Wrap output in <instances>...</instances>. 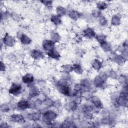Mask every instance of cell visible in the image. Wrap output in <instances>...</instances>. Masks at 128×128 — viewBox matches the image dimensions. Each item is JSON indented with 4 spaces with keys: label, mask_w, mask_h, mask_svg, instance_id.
<instances>
[{
    "label": "cell",
    "mask_w": 128,
    "mask_h": 128,
    "mask_svg": "<svg viewBox=\"0 0 128 128\" xmlns=\"http://www.w3.org/2000/svg\"><path fill=\"white\" fill-rule=\"evenodd\" d=\"M92 102L94 104L96 107L99 109H101L102 107V104L100 100L96 97H93L91 98Z\"/></svg>",
    "instance_id": "12"
},
{
    "label": "cell",
    "mask_w": 128,
    "mask_h": 128,
    "mask_svg": "<svg viewBox=\"0 0 128 128\" xmlns=\"http://www.w3.org/2000/svg\"><path fill=\"white\" fill-rule=\"evenodd\" d=\"M43 48L46 51H48V52L54 49L55 43L53 41L51 40H46L43 43Z\"/></svg>",
    "instance_id": "4"
},
{
    "label": "cell",
    "mask_w": 128,
    "mask_h": 128,
    "mask_svg": "<svg viewBox=\"0 0 128 128\" xmlns=\"http://www.w3.org/2000/svg\"><path fill=\"white\" fill-rule=\"evenodd\" d=\"M15 40L13 39L12 37L9 36L8 34L6 35L4 38V43H5L6 45L8 46H12L14 44Z\"/></svg>",
    "instance_id": "8"
},
{
    "label": "cell",
    "mask_w": 128,
    "mask_h": 128,
    "mask_svg": "<svg viewBox=\"0 0 128 128\" xmlns=\"http://www.w3.org/2000/svg\"><path fill=\"white\" fill-rule=\"evenodd\" d=\"M29 117L30 119L34 120V121H37L38 120H39L40 118V115L38 113L31 114L30 115V116Z\"/></svg>",
    "instance_id": "20"
},
{
    "label": "cell",
    "mask_w": 128,
    "mask_h": 128,
    "mask_svg": "<svg viewBox=\"0 0 128 128\" xmlns=\"http://www.w3.org/2000/svg\"><path fill=\"white\" fill-rule=\"evenodd\" d=\"M57 12L59 14V16H61V15H65L66 14V10L65 9L61 7H59L57 9Z\"/></svg>",
    "instance_id": "24"
},
{
    "label": "cell",
    "mask_w": 128,
    "mask_h": 128,
    "mask_svg": "<svg viewBox=\"0 0 128 128\" xmlns=\"http://www.w3.org/2000/svg\"><path fill=\"white\" fill-rule=\"evenodd\" d=\"M83 33L85 37L89 39L93 38L95 36V32L93 31V29H92L90 28H88L86 29H85Z\"/></svg>",
    "instance_id": "6"
},
{
    "label": "cell",
    "mask_w": 128,
    "mask_h": 128,
    "mask_svg": "<svg viewBox=\"0 0 128 128\" xmlns=\"http://www.w3.org/2000/svg\"><path fill=\"white\" fill-rule=\"evenodd\" d=\"M22 86L18 84H13L9 89V93L14 96H18L21 94Z\"/></svg>",
    "instance_id": "3"
},
{
    "label": "cell",
    "mask_w": 128,
    "mask_h": 128,
    "mask_svg": "<svg viewBox=\"0 0 128 128\" xmlns=\"http://www.w3.org/2000/svg\"><path fill=\"white\" fill-rule=\"evenodd\" d=\"M17 107L19 110H25L29 109V108H30V105L28 101L22 100L18 103Z\"/></svg>",
    "instance_id": "5"
},
{
    "label": "cell",
    "mask_w": 128,
    "mask_h": 128,
    "mask_svg": "<svg viewBox=\"0 0 128 128\" xmlns=\"http://www.w3.org/2000/svg\"><path fill=\"white\" fill-rule=\"evenodd\" d=\"M57 118V114L52 111H49L44 113L43 115V120L47 124L51 123L52 121H53Z\"/></svg>",
    "instance_id": "2"
},
{
    "label": "cell",
    "mask_w": 128,
    "mask_h": 128,
    "mask_svg": "<svg viewBox=\"0 0 128 128\" xmlns=\"http://www.w3.org/2000/svg\"><path fill=\"white\" fill-rule=\"evenodd\" d=\"M100 23L101 24V25H105L106 23H107V20L106 19H105V17H102L100 18Z\"/></svg>",
    "instance_id": "26"
},
{
    "label": "cell",
    "mask_w": 128,
    "mask_h": 128,
    "mask_svg": "<svg viewBox=\"0 0 128 128\" xmlns=\"http://www.w3.org/2000/svg\"><path fill=\"white\" fill-rule=\"evenodd\" d=\"M96 38L97 39V40L99 41V42L101 44L105 42L106 37L104 35H97L96 36Z\"/></svg>",
    "instance_id": "19"
},
{
    "label": "cell",
    "mask_w": 128,
    "mask_h": 128,
    "mask_svg": "<svg viewBox=\"0 0 128 128\" xmlns=\"http://www.w3.org/2000/svg\"><path fill=\"white\" fill-rule=\"evenodd\" d=\"M102 46V47L103 48V49L106 51H110L111 49V47H110V45L109 44H108V43H106V42H104V43L101 44Z\"/></svg>",
    "instance_id": "22"
},
{
    "label": "cell",
    "mask_w": 128,
    "mask_h": 128,
    "mask_svg": "<svg viewBox=\"0 0 128 128\" xmlns=\"http://www.w3.org/2000/svg\"><path fill=\"white\" fill-rule=\"evenodd\" d=\"M93 66V67L94 68V69H95L96 70H99V69H101V66H102V64L98 60H96L94 62Z\"/></svg>",
    "instance_id": "21"
},
{
    "label": "cell",
    "mask_w": 128,
    "mask_h": 128,
    "mask_svg": "<svg viewBox=\"0 0 128 128\" xmlns=\"http://www.w3.org/2000/svg\"><path fill=\"white\" fill-rule=\"evenodd\" d=\"M11 120L12 122L15 123H23L25 120L24 117L22 115L18 114L12 115L11 116Z\"/></svg>",
    "instance_id": "7"
},
{
    "label": "cell",
    "mask_w": 128,
    "mask_h": 128,
    "mask_svg": "<svg viewBox=\"0 0 128 128\" xmlns=\"http://www.w3.org/2000/svg\"><path fill=\"white\" fill-rule=\"evenodd\" d=\"M112 23L114 25H118L120 23V19L118 17H115L113 18V20L112 21Z\"/></svg>",
    "instance_id": "25"
},
{
    "label": "cell",
    "mask_w": 128,
    "mask_h": 128,
    "mask_svg": "<svg viewBox=\"0 0 128 128\" xmlns=\"http://www.w3.org/2000/svg\"><path fill=\"white\" fill-rule=\"evenodd\" d=\"M51 21L55 25H60L61 24V21L60 19V16L59 15L52 16L51 18Z\"/></svg>",
    "instance_id": "15"
},
{
    "label": "cell",
    "mask_w": 128,
    "mask_h": 128,
    "mask_svg": "<svg viewBox=\"0 0 128 128\" xmlns=\"http://www.w3.org/2000/svg\"><path fill=\"white\" fill-rule=\"evenodd\" d=\"M31 56L34 59H38L43 56V54L41 51L38 50H33L31 52Z\"/></svg>",
    "instance_id": "11"
},
{
    "label": "cell",
    "mask_w": 128,
    "mask_h": 128,
    "mask_svg": "<svg viewBox=\"0 0 128 128\" xmlns=\"http://www.w3.org/2000/svg\"><path fill=\"white\" fill-rule=\"evenodd\" d=\"M104 83V80L100 77H97L94 81V84L96 86L98 87H100L103 86Z\"/></svg>",
    "instance_id": "13"
},
{
    "label": "cell",
    "mask_w": 128,
    "mask_h": 128,
    "mask_svg": "<svg viewBox=\"0 0 128 128\" xmlns=\"http://www.w3.org/2000/svg\"><path fill=\"white\" fill-rule=\"evenodd\" d=\"M58 89L62 94L66 95L69 96L70 92V89L67 83L65 82H60L58 84Z\"/></svg>",
    "instance_id": "1"
},
{
    "label": "cell",
    "mask_w": 128,
    "mask_h": 128,
    "mask_svg": "<svg viewBox=\"0 0 128 128\" xmlns=\"http://www.w3.org/2000/svg\"><path fill=\"white\" fill-rule=\"evenodd\" d=\"M47 55L50 57H51L53 59H59L60 57V54L55 49L52 50L48 52Z\"/></svg>",
    "instance_id": "10"
},
{
    "label": "cell",
    "mask_w": 128,
    "mask_h": 128,
    "mask_svg": "<svg viewBox=\"0 0 128 128\" xmlns=\"http://www.w3.org/2000/svg\"><path fill=\"white\" fill-rule=\"evenodd\" d=\"M34 77L31 74H27L23 77L22 81L25 84H30L34 81Z\"/></svg>",
    "instance_id": "9"
},
{
    "label": "cell",
    "mask_w": 128,
    "mask_h": 128,
    "mask_svg": "<svg viewBox=\"0 0 128 128\" xmlns=\"http://www.w3.org/2000/svg\"><path fill=\"white\" fill-rule=\"evenodd\" d=\"M97 7L100 10H104L107 8V5L104 2H99L97 4Z\"/></svg>",
    "instance_id": "23"
},
{
    "label": "cell",
    "mask_w": 128,
    "mask_h": 128,
    "mask_svg": "<svg viewBox=\"0 0 128 128\" xmlns=\"http://www.w3.org/2000/svg\"><path fill=\"white\" fill-rule=\"evenodd\" d=\"M73 70L75 71L76 73L78 74H81L83 72L81 66L78 64H76L73 66Z\"/></svg>",
    "instance_id": "18"
},
{
    "label": "cell",
    "mask_w": 128,
    "mask_h": 128,
    "mask_svg": "<svg viewBox=\"0 0 128 128\" xmlns=\"http://www.w3.org/2000/svg\"><path fill=\"white\" fill-rule=\"evenodd\" d=\"M69 15H70V17H71L72 19H75V20H77V19H78L80 17L81 14L77 11H71Z\"/></svg>",
    "instance_id": "17"
},
{
    "label": "cell",
    "mask_w": 128,
    "mask_h": 128,
    "mask_svg": "<svg viewBox=\"0 0 128 128\" xmlns=\"http://www.w3.org/2000/svg\"><path fill=\"white\" fill-rule=\"evenodd\" d=\"M40 94V92L38 90V89H37V88L33 87L31 88V90L30 91V95L31 97H34L38 96Z\"/></svg>",
    "instance_id": "16"
},
{
    "label": "cell",
    "mask_w": 128,
    "mask_h": 128,
    "mask_svg": "<svg viewBox=\"0 0 128 128\" xmlns=\"http://www.w3.org/2000/svg\"><path fill=\"white\" fill-rule=\"evenodd\" d=\"M21 41L23 44H25V45L30 44L31 42V39L27 36H26L25 35H22V36L21 37Z\"/></svg>",
    "instance_id": "14"
}]
</instances>
